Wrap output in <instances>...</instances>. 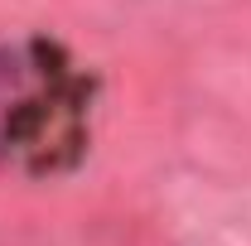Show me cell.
<instances>
[{
    "label": "cell",
    "mask_w": 251,
    "mask_h": 246,
    "mask_svg": "<svg viewBox=\"0 0 251 246\" xmlns=\"http://www.w3.org/2000/svg\"><path fill=\"white\" fill-rule=\"evenodd\" d=\"M97 77L63 39H0V169L25 179L73 174L92 145Z\"/></svg>",
    "instance_id": "6da1fadb"
}]
</instances>
